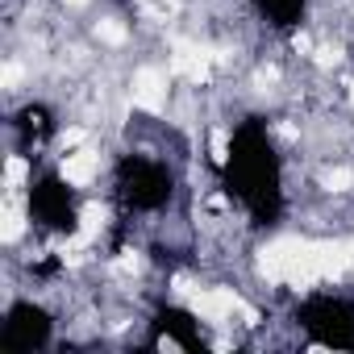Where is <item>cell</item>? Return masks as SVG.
<instances>
[{
  "instance_id": "1",
  "label": "cell",
  "mask_w": 354,
  "mask_h": 354,
  "mask_svg": "<svg viewBox=\"0 0 354 354\" xmlns=\"http://www.w3.org/2000/svg\"><path fill=\"white\" fill-rule=\"evenodd\" d=\"M221 188L254 225H275L283 217V158L267 133V121L246 117L234 125L221 158Z\"/></svg>"
},
{
  "instance_id": "2",
  "label": "cell",
  "mask_w": 354,
  "mask_h": 354,
  "mask_svg": "<svg viewBox=\"0 0 354 354\" xmlns=\"http://www.w3.org/2000/svg\"><path fill=\"white\" fill-rule=\"evenodd\" d=\"M113 196L125 213H158L175 196V171L142 150H125L113 167Z\"/></svg>"
},
{
  "instance_id": "3",
  "label": "cell",
  "mask_w": 354,
  "mask_h": 354,
  "mask_svg": "<svg viewBox=\"0 0 354 354\" xmlns=\"http://www.w3.org/2000/svg\"><path fill=\"white\" fill-rule=\"evenodd\" d=\"M26 209H30L34 230H42V234L67 238V234L80 230V192L59 171H38L34 175L30 192H26Z\"/></svg>"
},
{
  "instance_id": "4",
  "label": "cell",
  "mask_w": 354,
  "mask_h": 354,
  "mask_svg": "<svg viewBox=\"0 0 354 354\" xmlns=\"http://www.w3.org/2000/svg\"><path fill=\"white\" fill-rule=\"evenodd\" d=\"M296 325L308 342L329 350H354V300L342 292H313L296 304Z\"/></svg>"
},
{
  "instance_id": "5",
  "label": "cell",
  "mask_w": 354,
  "mask_h": 354,
  "mask_svg": "<svg viewBox=\"0 0 354 354\" xmlns=\"http://www.w3.org/2000/svg\"><path fill=\"white\" fill-rule=\"evenodd\" d=\"M55 342V317L38 300H13L0 321V350L5 354H34Z\"/></svg>"
},
{
  "instance_id": "6",
  "label": "cell",
  "mask_w": 354,
  "mask_h": 354,
  "mask_svg": "<svg viewBox=\"0 0 354 354\" xmlns=\"http://www.w3.org/2000/svg\"><path fill=\"white\" fill-rule=\"evenodd\" d=\"M150 325H154V346H180V350H205L209 346L201 321L180 304H162Z\"/></svg>"
},
{
  "instance_id": "7",
  "label": "cell",
  "mask_w": 354,
  "mask_h": 354,
  "mask_svg": "<svg viewBox=\"0 0 354 354\" xmlns=\"http://www.w3.org/2000/svg\"><path fill=\"white\" fill-rule=\"evenodd\" d=\"M254 9L279 34H292L308 21V0H254Z\"/></svg>"
},
{
  "instance_id": "8",
  "label": "cell",
  "mask_w": 354,
  "mask_h": 354,
  "mask_svg": "<svg viewBox=\"0 0 354 354\" xmlns=\"http://www.w3.org/2000/svg\"><path fill=\"white\" fill-rule=\"evenodd\" d=\"M13 129H17V138H21V146H26V150H38V146L55 133L50 109H46V104H26V109L13 117Z\"/></svg>"
},
{
  "instance_id": "9",
  "label": "cell",
  "mask_w": 354,
  "mask_h": 354,
  "mask_svg": "<svg viewBox=\"0 0 354 354\" xmlns=\"http://www.w3.org/2000/svg\"><path fill=\"white\" fill-rule=\"evenodd\" d=\"M117 5H138V0H117Z\"/></svg>"
}]
</instances>
